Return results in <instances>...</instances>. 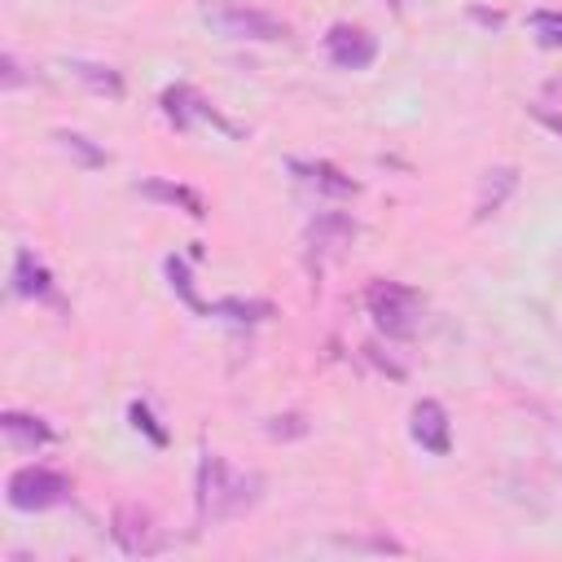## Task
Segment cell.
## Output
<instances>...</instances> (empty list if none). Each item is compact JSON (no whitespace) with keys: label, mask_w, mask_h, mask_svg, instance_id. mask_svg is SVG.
Listing matches in <instances>:
<instances>
[{"label":"cell","mask_w":562,"mask_h":562,"mask_svg":"<svg viewBox=\"0 0 562 562\" xmlns=\"http://www.w3.org/2000/svg\"><path fill=\"white\" fill-rule=\"evenodd\" d=\"M263 496V479L233 465L220 452H202L198 461V518L202 522H228L255 509Z\"/></svg>","instance_id":"6da1fadb"},{"label":"cell","mask_w":562,"mask_h":562,"mask_svg":"<svg viewBox=\"0 0 562 562\" xmlns=\"http://www.w3.org/2000/svg\"><path fill=\"white\" fill-rule=\"evenodd\" d=\"M202 22L211 31H220L224 40H250V44H277L290 35V26L268 13V9H255V4H241V0H202Z\"/></svg>","instance_id":"7a4b0ae2"},{"label":"cell","mask_w":562,"mask_h":562,"mask_svg":"<svg viewBox=\"0 0 562 562\" xmlns=\"http://www.w3.org/2000/svg\"><path fill=\"white\" fill-rule=\"evenodd\" d=\"M364 307L386 338H413L422 325V294L404 281H373L364 290Z\"/></svg>","instance_id":"3957f363"},{"label":"cell","mask_w":562,"mask_h":562,"mask_svg":"<svg viewBox=\"0 0 562 562\" xmlns=\"http://www.w3.org/2000/svg\"><path fill=\"white\" fill-rule=\"evenodd\" d=\"M4 501L18 514H44V509L70 501V479L61 470H48V465H22V470L9 474Z\"/></svg>","instance_id":"277c9868"},{"label":"cell","mask_w":562,"mask_h":562,"mask_svg":"<svg viewBox=\"0 0 562 562\" xmlns=\"http://www.w3.org/2000/svg\"><path fill=\"white\" fill-rule=\"evenodd\" d=\"M110 536H114V544L127 553V558H149V553H158L167 540H162V527L154 522V514L145 509V505H119L114 509V518H110Z\"/></svg>","instance_id":"5b68a950"},{"label":"cell","mask_w":562,"mask_h":562,"mask_svg":"<svg viewBox=\"0 0 562 562\" xmlns=\"http://www.w3.org/2000/svg\"><path fill=\"white\" fill-rule=\"evenodd\" d=\"M162 114L180 127V132H189L193 123H211V127H220V132H228V136H237V127L228 123V119H220V110L206 101V97H198L189 83H171V88H162Z\"/></svg>","instance_id":"8992f818"},{"label":"cell","mask_w":562,"mask_h":562,"mask_svg":"<svg viewBox=\"0 0 562 562\" xmlns=\"http://www.w3.org/2000/svg\"><path fill=\"white\" fill-rule=\"evenodd\" d=\"M325 57L338 70H364L378 57V35H369L364 26H351V22H334L325 31Z\"/></svg>","instance_id":"52a82bcc"},{"label":"cell","mask_w":562,"mask_h":562,"mask_svg":"<svg viewBox=\"0 0 562 562\" xmlns=\"http://www.w3.org/2000/svg\"><path fill=\"white\" fill-rule=\"evenodd\" d=\"M408 435L413 443H422L426 452L435 457H448L452 452V426H448V413L439 400H417L413 413H408Z\"/></svg>","instance_id":"ba28073f"},{"label":"cell","mask_w":562,"mask_h":562,"mask_svg":"<svg viewBox=\"0 0 562 562\" xmlns=\"http://www.w3.org/2000/svg\"><path fill=\"white\" fill-rule=\"evenodd\" d=\"M0 430H4V439H9L13 448H22V452L48 448V443L57 439V435H53V426H48L44 417H35V413H18V408L0 413Z\"/></svg>","instance_id":"9c48e42d"},{"label":"cell","mask_w":562,"mask_h":562,"mask_svg":"<svg viewBox=\"0 0 562 562\" xmlns=\"http://www.w3.org/2000/svg\"><path fill=\"white\" fill-rule=\"evenodd\" d=\"M518 189V171L514 167H487L479 180V198H474V220H487L505 206V198Z\"/></svg>","instance_id":"30bf717a"},{"label":"cell","mask_w":562,"mask_h":562,"mask_svg":"<svg viewBox=\"0 0 562 562\" xmlns=\"http://www.w3.org/2000/svg\"><path fill=\"white\" fill-rule=\"evenodd\" d=\"M13 294H22V299H53V277L35 259V250H26V246L13 255Z\"/></svg>","instance_id":"8fae6325"},{"label":"cell","mask_w":562,"mask_h":562,"mask_svg":"<svg viewBox=\"0 0 562 562\" xmlns=\"http://www.w3.org/2000/svg\"><path fill=\"white\" fill-rule=\"evenodd\" d=\"M290 171H294L303 184L321 189V193H338V198H347V193H356V189H360L351 176H342V171H338V167H329V162H303V158H294V162H290Z\"/></svg>","instance_id":"7c38bea8"},{"label":"cell","mask_w":562,"mask_h":562,"mask_svg":"<svg viewBox=\"0 0 562 562\" xmlns=\"http://www.w3.org/2000/svg\"><path fill=\"white\" fill-rule=\"evenodd\" d=\"M66 70H70L83 88H92V92H101V97H123V75H119L114 66H97V61H66Z\"/></svg>","instance_id":"4fadbf2b"},{"label":"cell","mask_w":562,"mask_h":562,"mask_svg":"<svg viewBox=\"0 0 562 562\" xmlns=\"http://www.w3.org/2000/svg\"><path fill=\"white\" fill-rule=\"evenodd\" d=\"M140 193L145 198H158V202H171V206H184L193 220H202L206 215V202L193 193V189H184V184H167V180H145L140 184Z\"/></svg>","instance_id":"5bb4252c"},{"label":"cell","mask_w":562,"mask_h":562,"mask_svg":"<svg viewBox=\"0 0 562 562\" xmlns=\"http://www.w3.org/2000/svg\"><path fill=\"white\" fill-rule=\"evenodd\" d=\"M206 312H211V316H228V321H237V325H250V321H263L272 307H268V303H246V299H220V303H211Z\"/></svg>","instance_id":"9a60e30c"},{"label":"cell","mask_w":562,"mask_h":562,"mask_svg":"<svg viewBox=\"0 0 562 562\" xmlns=\"http://www.w3.org/2000/svg\"><path fill=\"white\" fill-rule=\"evenodd\" d=\"M57 140H61V149H66L70 158H79V167H105V149L92 145L88 136H79V132H57Z\"/></svg>","instance_id":"2e32d148"},{"label":"cell","mask_w":562,"mask_h":562,"mask_svg":"<svg viewBox=\"0 0 562 562\" xmlns=\"http://www.w3.org/2000/svg\"><path fill=\"white\" fill-rule=\"evenodd\" d=\"M531 26L544 48H562V13H531Z\"/></svg>","instance_id":"e0dca14e"},{"label":"cell","mask_w":562,"mask_h":562,"mask_svg":"<svg viewBox=\"0 0 562 562\" xmlns=\"http://www.w3.org/2000/svg\"><path fill=\"white\" fill-rule=\"evenodd\" d=\"M127 413H132V426H136V430H145V435H149V439H154V443H158V448H162V443H167V430H162V426H158V422H154V413H149V408H145V404H132V408H127Z\"/></svg>","instance_id":"ac0fdd59"},{"label":"cell","mask_w":562,"mask_h":562,"mask_svg":"<svg viewBox=\"0 0 562 562\" xmlns=\"http://www.w3.org/2000/svg\"><path fill=\"white\" fill-rule=\"evenodd\" d=\"M268 435H272V439H294V435H307V422H303L299 413L272 417V422H268Z\"/></svg>","instance_id":"d6986e66"},{"label":"cell","mask_w":562,"mask_h":562,"mask_svg":"<svg viewBox=\"0 0 562 562\" xmlns=\"http://www.w3.org/2000/svg\"><path fill=\"white\" fill-rule=\"evenodd\" d=\"M531 114H536L549 132H558V136H562V114H553V110H544V105H531Z\"/></svg>","instance_id":"ffe728a7"},{"label":"cell","mask_w":562,"mask_h":562,"mask_svg":"<svg viewBox=\"0 0 562 562\" xmlns=\"http://www.w3.org/2000/svg\"><path fill=\"white\" fill-rule=\"evenodd\" d=\"M22 83V70H18V61H13V53L4 57V88H18Z\"/></svg>","instance_id":"44dd1931"}]
</instances>
